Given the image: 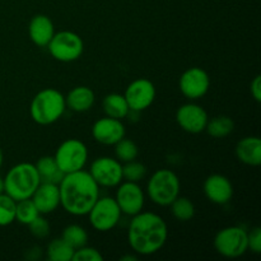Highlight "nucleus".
Returning a JSON list of instances; mask_svg holds the SVG:
<instances>
[{
	"mask_svg": "<svg viewBox=\"0 0 261 261\" xmlns=\"http://www.w3.org/2000/svg\"><path fill=\"white\" fill-rule=\"evenodd\" d=\"M168 237L165 219L152 212H140L133 216L127 229V240L138 255H153L165 246Z\"/></svg>",
	"mask_w": 261,
	"mask_h": 261,
	"instance_id": "f03ea898",
	"label": "nucleus"
},
{
	"mask_svg": "<svg viewBox=\"0 0 261 261\" xmlns=\"http://www.w3.org/2000/svg\"><path fill=\"white\" fill-rule=\"evenodd\" d=\"M92 137L103 145H115L125 137V126L121 120L102 117L92 126Z\"/></svg>",
	"mask_w": 261,
	"mask_h": 261,
	"instance_id": "2eb2a0df",
	"label": "nucleus"
},
{
	"mask_svg": "<svg viewBox=\"0 0 261 261\" xmlns=\"http://www.w3.org/2000/svg\"><path fill=\"white\" fill-rule=\"evenodd\" d=\"M30 232L35 239L43 240L50 234V223H48L47 219L45 217H42V214H40L38 217H36L30 224Z\"/></svg>",
	"mask_w": 261,
	"mask_h": 261,
	"instance_id": "7c9ffc66",
	"label": "nucleus"
},
{
	"mask_svg": "<svg viewBox=\"0 0 261 261\" xmlns=\"http://www.w3.org/2000/svg\"><path fill=\"white\" fill-rule=\"evenodd\" d=\"M38 216H40V213H38L32 199H23V200L17 201V206H15V221L19 222L20 224L28 226Z\"/></svg>",
	"mask_w": 261,
	"mask_h": 261,
	"instance_id": "bb28decb",
	"label": "nucleus"
},
{
	"mask_svg": "<svg viewBox=\"0 0 261 261\" xmlns=\"http://www.w3.org/2000/svg\"><path fill=\"white\" fill-rule=\"evenodd\" d=\"M4 193V181H3V178L0 177V194Z\"/></svg>",
	"mask_w": 261,
	"mask_h": 261,
	"instance_id": "c9c22d12",
	"label": "nucleus"
},
{
	"mask_svg": "<svg viewBox=\"0 0 261 261\" xmlns=\"http://www.w3.org/2000/svg\"><path fill=\"white\" fill-rule=\"evenodd\" d=\"M115 154H116V160L122 163H126L137 160L138 154H139V148L135 144L134 140L124 137L115 144Z\"/></svg>",
	"mask_w": 261,
	"mask_h": 261,
	"instance_id": "cd10ccee",
	"label": "nucleus"
},
{
	"mask_svg": "<svg viewBox=\"0 0 261 261\" xmlns=\"http://www.w3.org/2000/svg\"><path fill=\"white\" fill-rule=\"evenodd\" d=\"M250 92H251L252 98L256 102H260L261 99V76L256 75L254 78V81L250 84Z\"/></svg>",
	"mask_w": 261,
	"mask_h": 261,
	"instance_id": "72a5a7b5",
	"label": "nucleus"
},
{
	"mask_svg": "<svg viewBox=\"0 0 261 261\" xmlns=\"http://www.w3.org/2000/svg\"><path fill=\"white\" fill-rule=\"evenodd\" d=\"M17 201L5 193L0 194V227H7L15 221Z\"/></svg>",
	"mask_w": 261,
	"mask_h": 261,
	"instance_id": "c85d7f7f",
	"label": "nucleus"
},
{
	"mask_svg": "<svg viewBox=\"0 0 261 261\" xmlns=\"http://www.w3.org/2000/svg\"><path fill=\"white\" fill-rule=\"evenodd\" d=\"M3 158H4V155H3V150H2V148H0V167H2V165H3Z\"/></svg>",
	"mask_w": 261,
	"mask_h": 261,
	"instance_id": "e433bc0d",
	"label": "nucleus"
},
{
	"mask_svg": "<svg viewBox=\"0 0 261 261\" xmlns=\"http://www.w3.org/2000/svg\"><path fill=\"white\" fill-rule=\"evenodd\" d=\"M236 157L244 165H261V139L259 137H246L240 140L236 145Z\"/></svg>",
	"mask_w": 261,
	"mask_h": 261,
	"instance_id": "6ab92c4d",
	"label": "nucleus"
},
{
	"mask_svg": "<svg viewBox=\"0 0 261 261\" xmlns=\"http://www.w3.org/2000/svg\"><path fill=\"white\" fill-rule=\"evenodd\" d=\"M28 35H30L31 41L36 46L46 47L51 41V38H53V36L55 35L53 20L45 14L35 15L31 19L30 25H28Z\"/></svg>",
	"mask_w": 261,
	"mask_h": 261,
	"instance_id": "a211bd4d",
	"label": "nucleus"
},
{
	"mask_svg": "<svg viewBox=\"0 0 261 261\" xmlns=\"http://www.w3.org/2000/svg\"><path fill=\"white\" fill-rule=\"evenodd\" d=\"M54 158L59 168L63 171L64 175H66L86 167L88 161V149L82 140L71 138L59 145Z\"/></svg>",
	"mask_w": 261,
	"mask_h": 261,
	"instance_id": "423d86ee",
	"label": "nucleus"
},
{
	"mask_svg": "<svg viewBox=\"0 0 261 261\" xmlns=\"http://www.w3.org/2000/svg\"><path fill=\"white\" fill-rule=\"evenodd\" d=\"M233 129L234 122L228 116L213 117L212 120H208V124H206L205 127L206 133L212 138H216V139H222V138L228 137L233 132Z\"/></svg>",
	"mask_w": 261,
	"mask_h": 261,
	"instance_id": "5701e85b",
	"label": "nucleus"
},
{
	"mask_svg": "<svg viewBox=\"0 0 261 261\" xmlns=\"http://www.w3.org/2000/svg\"><path fill=\"white\" fill-rule=\"evenodd\" d=\"M137 259H138L137 256H132V255H125V256L121 257V261H129V260L135 261Z\"/></svg>",
	"mask_w": 261,
	"mask_h": 261,
	"instance_id": "f704fd0d",
	"label": "nucleus"
},
{
	"mask_svg": "<svg viewBox=\"0 0 261 261\" xmlns=\"http://www.w3.org/2000/svg\"><path fill=\"white\" fill-rule=\"evenodd\" d=\"M171 211L173 217L180 222H188L195 216V206L193 201L180 195L171 203Z\"/></svg>",
	"mask_w": 261,
	"mask_h": 261,
	"instance_id": "a878e982",
	"label": "nucleus"
},
{
	"mask_svg": "<svg viewBox=\"0 0 261 261\" xmlns=\"http://www.w3.org/2000/svg\"><path fill=\"white\" fill-rule=\"evenodd\" d=\"M35 166L41 178V182H50L59 185L61 178L64 177V172L59 168L55 158L51 157V155L41 157Z\"/></svg>",
	"mask_w": 261,
	"mask_h": 261,
	"instance_id": "412c9836",
	"label": "nucleus"
},
{
	"mask_svg": "<svg viewBox=\"0 0 261 261\" xmlns=\"http://www.w3.org/2000/svg\"><path fill=\"white\" fill-rule=\"evenodd\" d=\"M61 239L70 245L74 250H78L81 247L86 246L88 244V233L86 229L79 224H70V226L65 227L61 234Z\"/></svg>",
	"mask_w": 261,
	"mask_h": 261,
	"instance_id": "393cba45",
	"label": "nucleus"
},
{
	"mask_svg": "<svg viewBox=\"0 0 261 261\" xmlns=\"http://www.w3.org/2000/svg\"><path fill=\"white\" fill-rule=\"evenodd\" d=\"M66 110L65 97L55 88H45L33 97L30 114L38 125H51L58 121Z\"/></svg>",
	"mask_w": 261,
	"mask_h": 261,
	"instance_id": "20e7f679",
	"label": "nucleus"
},
{
	"mask_svg": "<svg viewBox=\"0 0 261 261\" xmlns=\"http://www.w3.org/2000/svg\"><path fill=\"white\" fill-rule=\"evenodd\" d=\"M103 256L98 250L93 249L89 246H83L81 249L75 250L73 255V260L71 261H102Z\"/></svg>",
	"mask_w": 261,
	"mask_h": 261,
	"instance_id": "2f4dec72",
	"label": "nucleus"
},
{
	"mask_svg": "<svg viewBox=\"0 0 261 261\" xmlns=\"http://www.w3.org/2000/svg\"><path fill=\"white\" fill-rule=\"evenodd\" d=\"M47 48L55 60L61 63H71L82 56L84 43L78 33L71 31H60L53 36Z\"/></svg>",
	"mask_w": 261,
	"mask_h": 261,
	"instance_id": "0eeeda50",
	"label": "nucleus"
},
{
	"mask_svg": "<svg viewBox=\"0 0 261 261\" xmlns=\"http://www.w3.org/2000/svg\"><path fill=\"white\" fill-rule=\"evenodd\" d=\"M147 175V167L143 163L137 161H130L122 166V178L125 181H132V182H139L140 180Z\"/></svg>",
	"mask_w": 261,
	"mask_h": 261,
	"instance_id": "c756f323",
	"label": "nucleus"
},
{
	"mask_svg": "<svg viewBox=\"0 0 261 261\" xmlns=\"http://www.w3.org/2000/svg\"><path fill=\"white\" fill-rule=\"evenodd\" d=\"M115 200L122 214L133 217L140 213L144 208V191L138 182L125 181L117 185Z\"/></svg>",
	"mask_w": 261,
	"mask_h": 261,
	"instance_id": "f8f14e48",
	"label": "nucleus"
},
{
	"mask_svg": "<svg viewBox=\"0 0 261 261\" xmlns=\"http://www.w3.org/2000/svg\"><path fill=\"white\" fill-rule=\"evenodd\" d=\"M180 189L181 184L178 176L173 171L162 168L150 176L147 185V193L154 204L160 206H168L180 195Z\"/></svg>",
	"mask_w": 261,
	"mask_h": 261,
	"instance_id": "39448f33",
	"label": "nucleus"
},
{
	"mask_svg": "<svg viewBox=\"0 0 261 261\" xmlns=\"http://www.w3.org/2000/svg\"><path fill=\"white\" fill-rule=\"evenodd\" d=\"M180 91L186 98L199 99L208 93L211 88V78L204 69L194 66L182 73L178 81Z\"/></svg>",
	"mask_w": 261,
	"mask_h": 261,
	"instance_id": "ddd939ff",
	"label": "nucleus"
},
{
	"mask_svg": "<svg viewBox=\"0 0 261 261\" xmlns=\"http://www.w3.org/2000/svg\"><path fill=\"white\" fill-rule=\"evenodd\" d=\"M32 201L35 203L38 213L46 216L56 209L60 205V191H59V185L50 182H41L33 195L31 196Z\"/></svg>",
	"mask_w": 261,
	"mask_h": 261,
	"instance_id": "f3484780",
	"label": "nucleus"
},
{
	"mask_svg": "<svg viewBox=\"0 0 261 261\" xmlns=\"http://www.w3.org/2000/svg\"><path fill=\"white\" fill-rule=\"evenodd\" d=\"M3 181H4V193L15 201L30 199L41 184L36 166L28 162L13 166Z\"/></svg>",
	"mask_w": 261,
	"mask_h": 261,
	"instance_id": "7ed1b4c3",
	"label": "nucleus"
},
{
	"mask_svg": "<svg viewBox=\"0 0 261 261\" xmlns=\"http://www.w3.org/2000/svg\"><path fill=\"white\" fill-rule=\"evenodd\" d=\"M204 194L212 203L224 205L229 203L233 196V185L226 176L214 173L204 181Z\"/></svg>",
	"mask_w": 261,
	"mask_h": 261,
	"instance_id": "dca6fc26",
	"label": "nucleus"
},
{
	"mask_svg": "<svg viewBox=\"0 0 261 261\" xmlns=\"http://www.w3.org/2000/svg\"><path fill=\"white\" fill-rule=\"evenodd\" d=\"M60 205L71 216H87L99 198V186L88 171L66 173L59 182Z\"/></svg>",
	"mask_w": 261,
	"mask_h": 261,
	"instance_id": "f257e3e1",
	"label": "nucleus"
},
{
	"mask_svg": "<svg viewBox=\"0 0 261 261\" xmlns=\"http://www.w3.org/2000/svg\"><path fill=\"white\" fill-rule=\"evenodd\" d=\"M214 247L219 255L228 259L242 256L249 250L247 232L239 226L222 228L214 237Z\"/></svg>",
	"mask_w": 261,
	"mask_h": 261,
	"instance_id": "6e6552de",
	"label": "nucleus"
},
{
	"mask_svg": "<svg viewBox=\"0 0 261 261\" xmlns=\"http://www.w3.org/2000/svg\"><path fill=\"white\" fill-rule=\"evenodd\" d=\"M75 250L63 239H55L47 245V259L50 261H71Z\"/></svg>",
	"mask_w": 261,
	"mask_h": 261,
	"instance_id": "b1692460",
	"label": "nucleus"
},
{
	"mask_svg": "<svg viewBox=\"0 0 261 261\" xmlns=\"http://www.w3.org/2000/svg\"><path fill=\"white\" fill-rule=\"evenodd\" d=\"M96 97L89 87L79 86L71 89L65 97L66 107L74 112H86L93 107Z\"/></svg>",
	"mask_w": 261,
	"mask_h": 261,
	"instance_id": "aec40b11",
	"label": "nucleus"
},
{
	"mask_svg": "<svg viewBox=\"0 0 261 261\" xmlns=\"http://www.w3.org/2000/svg\"><path fill=\"white\" fill-rule=\"evenodd\" d=\"M132 112H142L149 109L155 98V87L149 79L139 78L127 86L124 93Z\"/></svg>",
	"mask_w": 261,
	"mask_h": 261,
	"instance_id": "9b49d317",
	"label": "nucleus"
},
{
	"mask_svg": "<svg viewBox=\"0 0 261 261\" xmlns=\"http://www.w3.org/2000/svg\"><path fill=\"white\" fill-rule=\"evenodd\" d=\"M247 246L254 254L261 252V228L254 227L250 232H247Z\"/></svg>",
	"mask_w": 261,
	"mask_h": 261,
	"instance_id": "473e14b6",
	"label": "nucleus"
},
{
	"mask_svg": "<svg viewBox=\"0 0 261 261\" xmlns=\"http://www.w3.org/2000/svg\"><path fill=\"white\" fill-rule=\"evenodd\" d=\"M102 107H103L106 116L112 117V119L122 120L129 116L130 109L124 94H107L103 98V101H102Z\"/></svg>",
	"mask_w": 261,
	"mask_h": 261,
	"instance_id": "4be33fe9",
	"label": "nucleus"
},
{
	"mask_svg": "<svg viewBox=\"0 0 261 261\" xmlns=\"http://www.w3.org/2000/svg\"><path fill=\"white\" fill-rule=\"evenodd\" d=\"M208 112L196 103H185L176 112V121L182 130L190 134L205 132L208 124Z\"/></svg>",
	"mask_w": 261,
	"mask_h": 261,
	"instance_id": "4468645a",
	"label": "nucleus"
},
{
	"mask_svg": "<svg viewBox=\"0 0 261 261\" xmlns=\"http://www.w3.org/2000/svg\"><path fill=\"white\" fill-rule=\"evenodd\" d=\"M89 175L97 185L102 188H116L122 182V165L119 160L111 157H99L92 162Z\"/></svg>",
	"mask_w": 261,
	"mask_h": 261,
	"instance_id": "9d476101",
	"label": "nucleus"
},
{
	"mask_svg": "<svg viewBox=\"0 0 261 261\" xmlns=\"http://www.w3.org/2000/svg\"><path fill=\"white\" fill-rule=\"evenodd\" d=\"M121 214L116 200L110 196H105L97 199L87 216L89 218V223L96 231L107 232L119 224Z\"/></svg>",
	"mask_w": 261,
	"mask_h": 261,
	"instance_id": "1a4fd4ad",
	"label": "nucleus"
}]
</instances>
